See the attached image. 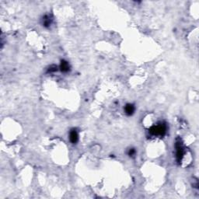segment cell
Listing matches in <instances>:
<instances>
[{
    "instance_id": "obj_8",
    "label": "cell",
    "mask_w": 199,
    "mask_h": 199,
    "mask_svg": "<svg viewBox=\"0 0 199 199\" xmlns=\"http://www.w3.org/2000/svg\"><path fill=\"white\" fill-rule=\"evenodd\" d=\"M135 153L136 151L135 149H130L129 151V155H130V156H133V155H135Z\"/></svg>"
},
{
    "instance_id": "obj_1",
    "label": "cell",
    "mask_w": 199,
    "mask_h": 199,
    "mask_svg": "<svg viewBox=\"0 0 199 199\" xmlns=\"http://www.w3.org/2000/svg\"><path fill=\"white\" fill-rule=\"evenodd\" d=\"M167 131V126L165 123H159V124L153 125L149 129V132L151 135L156 136V137H163L166 135Z\"/></svg>"
},
{
    "instance_id": "obj_2",
    "label": "cell",
    "mask_w": 199,
    "mask_h": 199,
    "mask_svg": "<svg viewBox=\"0 0 199 199\" xmlns=\"http://www.w3.org/2000/svg\"><path fill=\"white\" fill-rule=\"evenodd\" d=\"M175 148H176V159L178 163H181L184 155L185 154V149L180 138H177L176 143H175Z\"/></svg>"
},
{
    "instance_id": "obj_7",
    "label": "cell",
    "mask_w": 199,
    "mask_h": 199,
    "mask_svg": "<svg viewBox=\"0 0 199 199\" xmlns=\"http://www.w3.org/2000/svg\"><path fill=\"white\" fill-rule=\"evenodd\" d=\"M57 70H58V68H57V66H51V67L48 68V73H55V72H56Z\"/></svg>"
},
{
    "instance_id": "obj_4",
    "label": "cell",
    "mask_w": 199,
    "mask_h": 199,
    "mask_svg": "<svg viewBox=\"0 0 199 199\" xmlns=\"http://www.w3.org/2000/svg\"><path fill=\"white\" fill-rule=\"evenodd\" d=\"M135 107L132 104H128L124 107V112L128 116H131L135 113Z\"/></svg>"
},
{
    "instance_id": "obj_5",
    "label": "cell",
    "mask_w": 199,
    "mask_h": 199,
    "mask_svg": "<svg viewBox=\"0 0 199 199\" xmlns=\"http://www.w3.org/2000/svg\"><path fill=\"white\" fill-rule=\"evenodd\" d=\"M52 20H53V19L51 18L49 15H45L44 17H43V19H42V24H43V26H44V27H49L51 25V23H52Z\"/></svg>"
},
{
    "instance_id": "obj_3",
    "label": "cell",
    "mask_w": 199,
    "mask_h": 199,
    "mask_svg": "<svg viewBox=\"0 0 199 199\" xmlns=\"http://www.w3.org/2000/svg\"><path fill=\"white\" fill-rule=\"evenodd\" d=\"M69 139L72 143L75 144L79 140V134H78L76 129H72L69 133Z\"/></svg>"
},
{
    "instance_id": "obj_6",
    "label": "cell",
    "mask_w": 199,
    "mask_h": 199,
    "mask_svg": "<svg viewBox=\"0 0 199 199\" xmlns=\"http://www.w3.org/2000/svg\"><path fill=\"white\" fill-rule=\"evenodd\" d=\"M60 70L62 72V73H67L68 71L70 70V66L67 61H65V60H61V65H60Z\"/></svg>"
}]
</instances>
